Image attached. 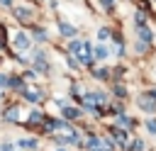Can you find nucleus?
I'll use <instances>...</instances> for the list:
<instances>
[{"mask_svg": "<svg viewBox=\"0 0 156 151\" xmlns=\"http://www.w3.org/2000/svg\"><path fill=\"white\" fill-rule=\"evenodd\" d=\"M61 32H63L66 37H73V34H76V29H73V27H68V24H61Z\"/></svg>", "mask_w": 156, "mask_h": 151, "instance_id": "nucleus-1", "label": "nucleus"}, {"mask_svg": "<svg viewBox=\"0 0 156 151\" xmlns=\"http://www.w3.org/2000/svg\"><path fill=\"white\" fill-rule=\"evenodd\" d=\"M27 44H29V41L24 39V34H20V37H17V46H20V49H24Z\"/></svg>", "mask_w": 156, "mask_h": 151, "instance_id": "nucleus-2", "label": "nucleus"}, {"mask_svg": "<svg viewBox=\"0 0 156 151\" xmlns=\"http://www.w3.org/2000/svg\"><path fill=\"white\" fill-rule=\"evenodd\" d=\"M95 54H98V58H105V56H107V49H105V46H98Z\"/></svg>", "mask_w": 156, "mask_h": 151, "instance_id": "nucleus-3", "label": "nucleus"}, {"mask_svg": "<svg viewBox=\"0 0 156 151\" xmlns=\"http://www.w3.org/2000/svg\"><path fill=\"white\" fill-rule=\"evenodd\" d=\"M141 39H144V41H151V32H149V29H141Z\"/></svg>", "mask_w": 156, "mask_h": 151, "instance_id": "nucleus-4", "label": "nucleus"}, {"mask_svg": "<svg viewBox=\"0 0 156 151\" xmlns=\"http://www.w3.org/2000/svg\"><path fill=\"white\" fill-rule=\"evenodd\" d=\"M5 117H7V119H15V117H17V110H15V107H12V110H7V112H5Z\"/></svg>", "mask_w": 156, "mask_h": 151, "instance_id": "nucleus-5", "label": "nucleus"}, {"mask_svg": "<svg viewBox=\"0 0 156 151\" xmlns=\"http://www.w3.org/2000/svg\"><path fill=\"white\" fill-rule=\"evenodd\" d=\"M63 114H66V117H71V119H73V117H78V110H73V107H71V110H66V112H63Z\"/></svg>", "mask_w": 156, "mask_h": 151, "instance_id": "nucleus-6", "label": "nucleus"}, {"mask_svg": "<svg viewBox=\"0 0 156 151\" xmlns=\"http://www.w3.org/2000/svg\"><path fill=\"white\" fill-rule=\"evenodd\" d=\"M139 105H141V107H144V110H154V105H151V102H149V100H141V102H139Z\"/></svg>", "mask_w": 156, "mask_h": 151, "instance_id": "nucleus-7", "label": "nucleus"}, {"mask_svg": "<svg viewBox=\"0 0 156 151\" xmlns=\"http://www.w3.org/2000/svg\"><path fill=\"white\" fill-rule=\"evenodd\" d=\"M146 127H149V132H154V134H156V122H154V119H149V122H146Z\"/></svg>", "mask_w": 156, "mask_h": 151, "instance_id": "nucleus-8", "label": "nucleus"}, {"mask_svg": "<svg viewBox=\"0 0 156 151\" xmlns=\"http://www.w3.org/2000/svg\"><path fill=\"white\" fill-rule=\"evenodd\" d=\"M17 17L20 19H27V10H17Z\"/></svg>", "mask_w": 156, "mask_h": 151, "instance_id": "nucleus-9", "label": "nucleus"}, {"mask_svg": "<svg viewBox=\"0 0 156 151\" xmlns=\"http://www.w3.org/2000/svg\"><path fill=\"white\" fill-rule=\"evenodd\" d=\"M102 5H105V7H112V5H115V0H102Z\"/></svg>", "mask_w": 156, "mask_h": 151, "instance_id": "nucleus-10", "label": "nucleus"}]
</instances>
